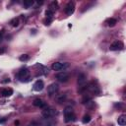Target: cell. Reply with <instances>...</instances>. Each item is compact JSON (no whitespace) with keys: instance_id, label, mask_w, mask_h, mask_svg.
Wrapping results in <instances>:
<instances>
[{"instance_id":"obj_30","label":"cell","mask_w":126,"mask_h":126,"mask_svg":"<svg viewBox=\"0 0 126 126\" xmlns=\"http://www.w3.org/2000/svg\"><path fill=\"white\" fill-rule=\"evenodd\" d=\"M48 126H53V125H48Z\"/></svg>"},{"instance_id":"obj_20","label":"cell","mask_w":126,"mask_h":126,"mask_svg":"<svg viewBox=\"0 0 126 126\" xmlns=\"http://www.w3.org/2000/svg\"><path fill=\"white\" fill-rule=\"evenodd\" d=\"M50 8H51V9H49V10H51L52 12H53V10H56V9L58 8V3H57L56 1L51 2V4H50Z\"/></svg>"},{"instance_id":"obj_21","label":"cell","mask_w":126,"mask_h":126,"mask_svg":"<svg viewBox=\"0 0 126 126\" xmlns=\"http://www.w3.org/2000/svg\"><path fill=\"white\" fill-rule=\"evenodd\" d=\"M45 15H46V17L48 18V20H52L53 12H52L51 10H46V12H45Z\"/></svg>"},{"instance_id":"obj_11","label":"cell","mask_w":126,"mask_h":126,"mask_svg":"<svg viewBox=\"0 0 126 126\" xmlns=\"http://www.w3.org/2000/svg\"><path fill=\"white\" fill-rule=\"evenodd\" d=\"M34 106H37V107H41V108H42V107H45L46 105H45V102H43L42 100H41V98H36V100L34 101Z\"/></svg>"},{"instance_id":"obj_12","label":"cell","mask_w":126,"mask_h":126,"mask_svg":"<svg viewBox=\"0 0 126 126\" xmlns=\"http://www.w3.org/2000/svg\"><path fill=\"white\" fill-rule=\"evenodd\" d=\"M117 122L120 126H125L126 125V115L125 114H122V115H120L117 119Z\"/></svg>"},{"instance_id":"obj_9","label":"cell","mask_w":126,"mask_h":126,"mask_svg":"<svg viewBox=\"0 0 126 126\" xmlns=\"http://www.w3.org/2000/svg\"><path fill=\"white\" fill-rule=\"evenodd\" d=\"M86 82H87V77L84 73H81L79 76H78V84L79 86L81 87H84L86 86Z\"/></svg>"},{"instance_id":"obj_25","label":"cell","mask_w":126,"mask_h":126,"mask_svg":"<svg viewBox=\"0 0 126 126\" xmlns=\"http://www.w3.org/2000/svg\"><path fill=\"white\" fill-rule=\"evenodd\" d=\"M4 30H2V31H0V41H3V36H4Z\"/></svg>"},{"instance_id":"obj_7","label":"cell","mask_w":126,"mask_h":126,"mask_svg":"<svg viewBox=\"0 0 126 126\" xmlns=\"http://www.w3.org/2000/svg\"><path fill=\"white\" fill-rule=\"evenodd\" d=\"M53 114H54V110H53L52 108H49V107L43 109L42 112H41L42 117L43 118H46V119L47 118H50L51 116H53Z\"/></svg>"},{"instance_id":"obj_6","label":"cell","mask_w":126,"mask_h":126,"mask_svg":"<svg viewBox=\"0 0 126 126\" xmlns=\"http://www.w3.org/2000/svg\"><path fill=\"white\" fill-rule=\"evenodd\" d=\"M56 79L59 81V82H62V83H65L69 80V75L68 73L66 72H60L56 75Z\"/></svg>"},{"instance_id":"obj_5","label":"cell","mask_w":126,"mask_h":126,"mask_svg":"<svg viewBox=\"0 0 126 126\" xmlns=\"http://www.w3.org/2000/svg\"><path fill=\"white\" fill-rule=\"evenodd\" d=\"M88 90H89L90 92H92L93 94H95V95L100 94V88H98V86L95 83V82H92V83L88 86Z\"/></svg>"},{"instance_id":"obj_22","label":"cell","mask_w":126,"mask_h":126,"mask_svg":"<svg viewBox=\"0 0 126 126\" xmlns=\"http://www.w3.org/2000/svg\"><path fill=\"white\" fill-rule=\"evenodd\" d=\"M11 25H12L13 27H18V25H19V18L13 19L12 21H11Z\"/></svg>"},{"instance_id":"obj_26","label":"cell","mask_w":126,"mask_h":126,"mask_svg":"<svg viewBox=\"0 0 126 126\" xmlns=\"http://www.w3.org/2000/svg\"><path fill=\"white\" fill-rule=\"evenodd\" d=\"M28 126H40V125H39V124H37V122H35V121H33V122L29 123V124H28Z\"/></svg>"},{"instance_id":"obj_24","label":"cell","mask_w":126,"mask_h":126,"mask_svg":"<svg viewBox=\"0 0 126 126\" xmlns=\"http://www.w3.org/2000/svg\"><path fill=\"white\" fill-rule=\"evenodd\" d=\"M91 101V98L90 97H84V98H83V100H82V103H88V102H89Z\"/></svg>"},{"instance_id":"obj_18","label":"cell","mask_w":126,"mask_h":126,"mask_svg":"<svg viewBox=\"0 0 126 126\" xmlns=\"http://www.w3.org/2000/svg\"><path fill=\"white\" fill-rule=\"evenodd\" d=\"M20 61L22 62H25V61H28V60L30 59V55H28V54H23V55L20 56Z\"/></svg>"},{"instance_id":"obj_29","label":"cell","mask_w":126,"mask_h":126,"mask_svg":"<svg viewBox=\"0 0 126 126\" xmlns=\"http://www.w3.org/2000/svg\"><path fill=\"white\" fill-rule=\"evenodd\" d=\"M5 121H6V118H3V119L0 120V123H3V122H5Z\"/></svg>"},{"instance_id":"obj_1","label":"cell","mask_w":126,"mask_h":126,"mask_svg":"<svg viewBox=\"0 0 126 126\" xmlns=\"http://www.w3.org/2000/svg\"><path fill=\"white\" fill-rule=\"evenodd\" d=\"M19 78L21 81L23 82H28L29 81V78H30V71L28 69H21L19 71Z\"/></svg>"},{"instance_id":"obj_17","label":"cell","mask_w":126,"mask_h":126,"mask_svg":"<svg viewBox=\"0 0 126 126\" xmlns=\"http://www.w3.org/2000/svg\"><path fill=\"white\" fill-rule=\"evenodd\" d=\"M116 19H114V18H110V19H107L106 20V24L109 26V27H113V26H115L116 24Z\"/></svg>"},{"instance_id":"obj_2","label":"cell","mask_w":126,"mask_h":126,"mask_svg":"<svg viewBox=\"0 0 126 126\" xmlns=\"http://www.w3.org/2000/svg\"><path fill=\"white\" fill-rule=\"evenodd\" d=\"M124 48V45L122 41H116L111 43L110 47H109V49L112 51H117V50H122V49Z\"/></svg>"},{"instance_id":"obj_3","label":"cell","mask_w":126,"mask_h":126,"mask_svg":"<svg viewBox=\"0 0 126 126\" xmlns=\"http://www.w3.org/2000/svg\"><path fill=\"white\" fill-rule=\"evenodd\" d=\"M58 90H59L58 84L52 83V84H50V85L47 87V94H48L49 96H53V95H55L56 93L58 92Z\"/></svg>"},{"instance_id":"obj_4","label":"cell","mask_w":126,"mask_h":126,"mask_svg":"<svg viewBox=\"0 0 126 126\" xmlns=\"http://www.w3.org/2000/svg\"><path fill=\"white\" fill-rule=\"evenodd\" d=\"M67 67H69L68 63H61V62H55V63H53L51 66L52 70H54V71H60V70H63Z\"/></svg>"},{"instance_id":"obj_23","label":"cell","mask_w":126,"mask_h":126,"mask_svg":"<svg viewBox=\"0 0 126 126\" xmlns=\"http://www.w3.org/2000/svg\"><path fill=\"white\" fill-rule=\"evenodd\" d=\"M82 121H83V123H89L90 121H91V116L90 115H85L84 117H83V119H82Z\"/></svg>"},{"instance_id":"obj_16","label":"cell","mask_w":126,"mask_h":126,"mask_svg":"<svg viewBox=\"0 0 126 126\" xmlns=\"http://www.w3.org/2000/svg\"><path fill=\"white\" fill-rule=\"evenodd\" d=\"M76 119V116L75 114H70V115H66L65 116V122H71V121H74Z\"/></svg>"},{"instance_id":"obj_28","label":"cell","mask_w":126,"mask_h":126,"mask_svg":"<svg viewBox=\"0 0 126 126\" xmlns=\"http://www.w3.org/2000/svg\"><path fill=\"white\" fill-rule=\"evenodd\" d=\"M4 51H5V47H2L1 49H0V54H2Z\"/></svg>"},{"instance_id":"obj_8","label":"cell","mask_w":126,"mask_h":126,"mask_svg":"<svg viewBox=\"0 0 126 126\" xmlns=\"http://www.w3.org/2000/svg\"><path fill=\"white\" fill-rule=\"evenodd\" d=\"M75 11V4L73 2H69L67 5H66V8H65V13L67 15H72Z\"/></svg>"},{"instance_id":"obj_15","label":"cell","mask_w":126,"mask_h":126,"mask_svg":"<svg viewBox=\"0 0 126 126\" xmlns=\"http://www.w3.org/2000/svg\"><path fill=\"white\" fill-rule=\"evenodd\" d=\"M65 98H66V95H64V94L57 95V97H56V101H57L58 103H62V102L65 101Z\"/></svg>"},{"instance_id":"obj_19","label":"cell","mask_w":126,"mask_h":126,"mask_svg":"<svg viewBox=\"0 0 126 126\" xmlns=\"http://www.w3.org/2000/svg\"><path fill=\"white\" fill-rule=\"evenodd\" d=\"M33 4H34V1H33V0H26V1H24V6L26 8H30Z\"/></svg>"},{"instance_id":"obj_13","label":"cell","mask_w":126,"mask_h":126,"mask_svg":"<svg viewBox=\"0 0 126 126\" xmlns=\"http://www.w3.org/2000/svg\"><path fill=\"white\" fill-rule=\"evenodd\" d=\"M74 113V110H73V107L72 106H66L64 108V116H66V115H70V114H73Z\"/></svg>"},{"instance_id":"obj_27","label":"cell","mask_w":126,"mask_h":126,"mask_svg":"<svg viewBox=\"0 0 126 126\" xmlns=\"http://www.w3.org/2000/svg\"><path fill=\"white\" fill-rule=\"evenodd\" d=\"M9 82H10V79H9V78H6L5 80H3V81H2V83H3V84H5V83H9Z\"/></svg>"},{"instance_id":"obj_14","label":"cell","mask_w":126,"mask_h":126,"mask_svg":"<svg viewBox=\"0 0 126 126\" xmlns=\"http://www.w3.org/2000/svg\"><path fill=\"white\" fill-rule=\"evenodd\" d=\"M13 94V90L12 89H4L1 91V95L3 97H10Z\"/></svg>"},{"instance_id":"obj_10","label":"cell","mask_w":126,"mask_h":126,"mask_svg":"<svg viewBox=\"0 0 126 126\" xmlns=\"http://www.w3.org/2000/svg\"><path fill=\"white\" fill-rule=\"evenodd\" d=\"M43 87H45V84H43V82L41 80H37L36 83L34 84V90L37 91V92H40L43 89Z\"/></svg>"}]
</instances>
